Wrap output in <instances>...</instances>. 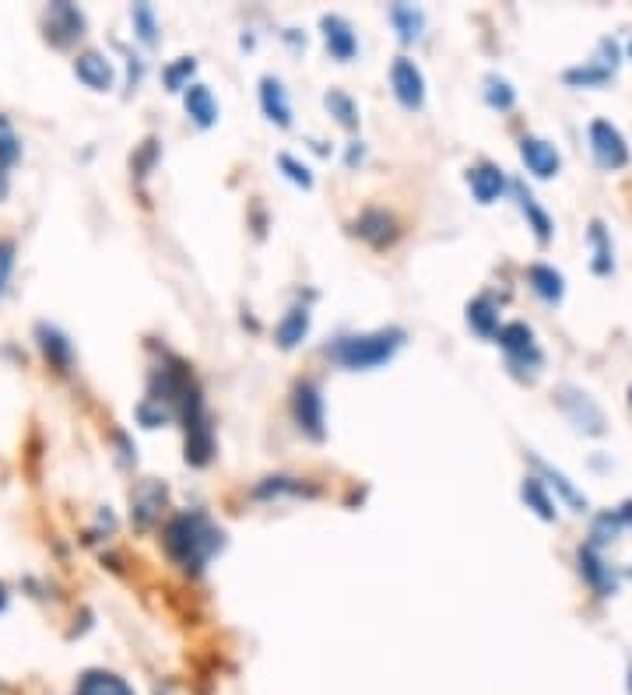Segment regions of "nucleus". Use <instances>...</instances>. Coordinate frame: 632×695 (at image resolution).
I'll list each match as a JSON object with an SVG mask.
<instances>
[{"mask_svg": "<svg viewBox=\"0 0 632 695\" xmlns=\"http://www.w3.org/2000/svg\"><path fill=\"white\" fill-rule=\"evenodd\" d=\"M162 545L183 573L197 576L225 548V531L211 524L204 513H180L162 531Z\"/></svg>", "mask_w": 632, "mask_h": 695, "instance_id": "f257e3e1", "label": "nucleus"}, {"mask_svg": "<svg viewBox=\"0 0 632 695\" xmlns=\"http://www.w3.org/2000/svg\"><path fill=\"white\" fill-rule=\"evenodd\" d=\"M404 330L401 327H383L369 330V334H348L327 348V359H334L338 366L352 369V373H369V369H380L401 352Z\"/></svg>", "mask_w": 632, "mask_h": 695, "instance_id": "f03ea898", "label": "nucleus"}, {"mask_svg": "<svg viewBox=\"0 0 632 695\" xmlns=\"http://www.w3.org/2000/svg\"><path fill=\"white\" fill-rule=\"evenodd\" d=\"M499 348L506 352V359H510V366L517 369V373H524V369H531V376L541 369V348L538 341H534V330L527 327V323H506V327H499L496 334Z\"/></svg>", "mask_w": 632, "mask_h": 695, "instance_id": "7ed1b4c3", "label": "nucleus"}, {"mask_svg": "<svg viewBox=\"0 0 632 695\" xmlns=\"http://www.w3.org/2000/svg\"><path fill=\"white\" fill-rule=\"evenodd\" d=\"M292 418L299 425V432H306L309 439H324L327 436V418H324V394H320V383L302 380L292 390Z\"/></svg>", "mask_w": 632, "mask_h": 695, "instance_id": "20e7f679", "label": "nucleus"}, {"mask_svg": "<svg viewBox=\"0 0 632 695\" xmlns=\"http://www.w3.org/2000/svg\"><path fill=\"white\" fill-rule=\"evenodd\" d=\"M590 155L601 169L615 172V169H625L629 165V144H625L622 130L608 120H594L590 123Z\"/></svg>", "mask_w": 632, "mask_h": 695, "instance_id": "39448f33", "label": "nucleus"}, {"mask_svg": "<svg viewBox=\"0 0 632 695\" xmlns=\"http://www.w3.org/2000/svg\"><path fill=\"white\" fill-rule=\"evenodd\" d=\"M390 88H394V99L401 102L408 113L425 106V74L415 60L397 57L394 64H390Z\"/></svg>", "mask_w": 632, "mask_h": 695, "instance_id": "423d86ee", "label": "nucleus"}, {"mask_svg": "<svg viewBox=\"0 0 632 695\" xmlns=\"http://www.w3.org/2000/svg\"><path fill=\"white\" fill-rule=\"evenodd\" d=\"M85 36V15H81L74 4H67V0H57V4H50L46 8V39H50L53 46H74L78 39Z\"/></svg>", "mask_w": 632, "mask_h": 695, "instance_id": "0eeeda50", "label": "nucleus"}, {"mask_svg": "<svg viewBox=\"0 0 632 695\" xmlns=\"http://www.w3.org/2000/svg\"><path fill=\"white\" fill-rule=\"evenodd\" d=\"M559 404H562V411H566V418L580 432H590V436H601L604 432V411L597 408L590 394H583V390H576V387H562Z\"/></svg>", "mask_w": 632, "mask_h": 695, "instance_id": "6e6552de", "label": "nucleus"}, {"mask_svg": "<svg viewBox=\"0 0 632 695\" xmlns=\"http://www.w3.org/2000/svg\"><path fill=\"white\" fill-rule=\"evenodd\" d=\"M352 232L359 239H366L373 250H387V246L397 243V236H401V229H397V218L390 215V211L383 208H366L359 218H355Z\"/></svg>", "mask_w": 632, "mask_h": 695, "instance_id": "1a4fd4ad", "label": "nucleus"}, {"mask_svg": "<svg viewBox=\"0 0 632 695\" xmlns=\"http://www.w3.org/2000/svg\"><path fill=\"white\" fill-rule=\"evenodd\" d=\"M320 32H324V46H327V53H331V60L352 64L355 53H359V36H355V29L348 25V18L324 15L320 18Z\"/></svg>", "mask_w": 632, "mask_h": 695, "instance_id": "9d476101", "label": "nucleus"}, {"mask_svg": "<svg viewBox=\"0 0 632 695\" xmlns=\"http://www.w3.org/2000/svg\"><path fill=\"white\" fill-rule=\"evenodd\" d=\"M166 499H169V488L162 485V481H144V485L130 495V516H134V524L141 527V531L155 527V520L162 516V506H166Z\"/></svg>", "mask_w": 632, "mask_h": 695, "instance_id": "9b49d317", "label": "nucleus"}, {"mask_svg": "<svg viewBox=\"0 0 632 695\" xmlns=\"http://www.w3.org/2000/svg\"><path fill=\"white\" fill-rule=\"evenodd\" d=\"M520 158H524L527 172L538 180H552L562 169V155L555 151V144H548L545 137H524L520 141Z\"/></svg>", "mask_w": 632, "mask_h": 695, "instance_id": "f8f14e48", "label": "nucleus"}, {"mask_svg": "<svg viewBox=\"0 0 632 695\" xmlns=\"http://www.w3.org/2000/svg\"><path fill=\"white\" fill-rule=\"evenodd\" d=\"M467 187H471L478 204H496L499 197L506 194L510 183H506V172L499 169V165L482 162V165H474V169H467Z\"/></svg>", "mask_w": 632, "mask_h": 695, "instance_id": "ddd939ff", "label": "nucleus"}, {"mask_svg": "<svg viewBox=\"0 0 632 695\" xmlns=\"http://www.w3.org/2000/svg\"><path fill=\"white\" fill-rule=\"evenodd\" d=\"M74 78H78L85 88H92V92H109L116 81V71H113V64H109V57L88 50V53H78V57H74Z\"/></svg>", "mask_w": 632, "mask_h": 695, "instance_id": "4468645a", "label": "nucleus"}, {"mask_svg": "<svg viewBox=\"0 0 632 695\" xmlns=\"http://www.w3.org/2000/svg\"><path fill=\"white\" fill-rule=\"evenodd\" d=\"M36 341H39V352L46 355V362H50L57 373H67V369L74 366V344L67 341L64 330H57L53 323H39Z\"/></svg>", "mask_w": 632, "mask_h": 695, "instance_id": "2eb2a0df", "label": "nucleus"}, {"mask_svg": "<svg viewBox=\"0 0 632 695\" xmlns=\"http://www.w3.org/2000/svg\"><path fill=\"white\" fill-rule=\"evenodd\" d=\"M576 562H580L583 580H587L590 587H594L601 597H611V594H615V590H618L615 573H611L608 562H604L601 555H597V548H594V545H583L580 552H576Z\"/></svg>", "mask_w": 632, "mask_h": 695, "instance_id": "dca6fc26", "label": "nucleus"}, {"mask_svg": "<svg viewBox=\"0 0 632 695\" xmlns=\"http://www.w3.org/2000/svg\"><path fill=\"white\" fill-rule=\"evenodd\" d=\"M260 109L271 123L278 127H292V102H288V92L278 78H260Z\"/></svg>", "mask_w": 632, "mask_h": 695, "instance_id": "f3484780", "label": "nucleus"}, {"mask_svg": "<svg viewBox=\"0 0 632 695\" xmlns=\"http://www.w3.org/2000/svg\"><path fill=\"white\" fill-rule=\"evenodd\" d=\"M513 197H517L520 211H524V218H527V229H534V239H538L541 246H545V243H552V236H555L552 215H548V211L541 208L538 201H534V194H531V190H527L524 183H513Z\"/></svg>", "mask_w": 632, "mask_h": 695, "instance_id": "a211bd4d", "label": "nucleus"}, {"mask_svg": "<svg viewBox=\"0 0 632 695\" xmlns=\"http://www.w3.org/2000/svg\"><path fill=\"white\" fill-rule=\"evenodd\" d=\"M309 323H313V316H309L306 306H292L285 316H281L278 327H274V341H278L281 352H292V348H299V344L306 341Z\"/></svg>", "mask_w": 632, "mask_h": 695, "instance_id": "6ab92c4d", "label": "nucleus"}, {"mask_svg": "<svg viewBox=\"0 0 632 695\" xmlns=\"http://www.w3.org/2000/svg\"><path fill=\"white\" fill-rule=\"evenodd\" d=\"M183 106H187V116L201 130H208L218 123V102H215V95H211V88L201 85V81H194V85L183 92Z\"/></svg>", "mask_w": 632, "mask_h": 695, "instance_id": "aec40b11", "label": "nucleus"}, {"mask_svg": "<svg viewBox=\"0 0 632 695\" xmlns=\"http://www.w3.org/2000/svg\"><path fill=\"white\" fill-rule=\"evenodd\" d=\"M527 285L534 288V295H538L541 302H548V306H559L562 295H566V278H562L555 267L548 264H531L527 267Z\"/></svg>", "mask_w": 632, "mask_h": 695, "instance_id": "412c9836", "label": "nucleus"}, {"mask_svg": "<svg viewBox=\"0 0 632 695\" xmlns=\"http://www.w3.org/2000/svg\"><path fill=\"white\" fill-rule=\"evenodd\" d=\"M74 695H134V688L113 671H85L78 678Z\"/></svg>", "mask_w": 632, "mask_h": 695, "instance_id": "4be33fe9", "label": "nucleus"}, {"mask_svg": "<svg viewBox=\"0 0 632 695\" xmlns=\"http://www.w3.org/2000/svg\"><path fill=\"white\" fill-rule=\"evenodd\" d=\"M467 327L478 337H496L499 334V309L492 299L478 295V299L467 302Z\"/></svg>", "mask_w": 632, "mask_h": 695, "instance_id": "5701e85b", "label": "nucleus"}, {"mask_svg": "<svg viewBox=\"0 0 632 695\" xmlns=\"http://www.w3.org/2000/svg\"><path fill=\"white\" fill-rule=\"evenodd\" d=\"M587 243H590V250H594V260H590L594 274H611V271H615V253H611V236H608V229H604L601 218H594V222H590Z\"/></svg>", "mask_w": 632, "mask_h": 695, "instance_id": "b1692460", "label": "nucleus"}, {"mask_svg": "<svg viewBox=\"0 0 632 695\" xmlns=\"http://www.w3.org/2000/svg\"><path fill=\"white\" fill-rule=\"evenodd\" d=\"M527 460H531V464L538 467L541 474H545V478H548V485H552L555 492H559L562 499L569 502V506H573V509H580V513H583V509H587V495H583L580 488H576L573 481L566 478V474H562V471H555V467H548L545 460L538 457V453H527Z\"/></svg>", "mask_w": 632, "mask_h": 695, "instance_id": "393cba45", "label": "nucleus"}, {"mask_svg": "<svg viewBox=\"0 0 632 695\" xmlns=\"http://www.w3.org/2000/svg\"><path fill=\"white\" fill-rule=\"evenodd\" d=\"M387 15H390V25H394L397 36H401L404 43L422 39V29H425V11L422 8H415V4H394Z\"/></svg>", "mask_w": 632, "mask_h": 695, "instance_id": "a878e982", "label": "nucleus"}, {"mask_svg": "<svg viewBox=\"0 0 632 695\" xmlns=\"http://www.w3.org/2000/svg\"><path fill=\"white\" fill-rule=\"evenodd\" d=\"M281 495H316V488L302 485L299 478H285V474L264 478L257 488H253V499H281Z\"/></svg>", "mask_w": 632, "mask_h": 695, "instance_id": "bb28decb", "label": "nucleus"}, {"mask_svg": "<svg viewBox=\"0 0 632 695\" xmlns=\"http://www.w3.org/2000/svg\"><path fill=\"white\" fill-rule=\"evenodd\" d=\"M520 499H524L527 509H534V513H538L541 520H548V524H552L555 516H559V509H555L552 495L545 492L541 478H524V485H520Z\"/></svg>", "mask_w": 632, "mask_h": 695, "instance_id": "cd10ccee", "label": "nucleus"}, {"mask_svg": "<svg viewBox=\"0 0 632 695\" xmlns=\"http://www.w3.org/2000/svg\"><path fill=\"white\" fill-rule=\"evenodd\" d=\"M611 78H615V71L601 67L597 60H587V64H580V67H569V71L562 74V81L573 88H601V85H608Z\"/></svg>", "mask_w": 632, "mask_h": 695, "instance_id": "c85d7f7f", "label": "nucleus"}, {"mask_svg": "<svg viewBox=\"0 0 632 695\" xmlns=\"http://www.w3.org/2000/svg\"><path fill=\"white\" fill-rule=\"evenodd\" d=\"M324 106H327V113H331L345 130L359 127V106H355V99L348 92H341V88H331V92L324 95Z\"/></svg>", "mask_w": 632, "mask_h": 695, "instance_id": "c756f323", "label": "nucleus"}, {"mask_svg": "<svg viewBox=\"0 0 632 695\" xmlns=\"http://www.w3.org/2000/svg\"><path fill=\"white\" fill-rule=\"evenodd\" d=\"M18 162H22V137H18L15 123L0 113V169H11Z\"/></svg>", "mask_w": 632, "mask_h": 695, "instance_id": "7c9ffc66", "label": "nucleus"}, {"mask_svg": "<svg viewBox=\"0 0 632 695\" xmlns=\"http://www.w3.org/2000/svg\"><path fill=\"white\" fill-rule=\"evenodd\" d=\"M485 102H489L492 109H499V113H510V109L517 106V92H513V85L506 78L489 74V78H485Z\"/></svg>", "mask_w": 632, "mask_h": 695, "instance_id": "2f4dec72", "label": "nucleus"}, {"mask_svg": "<svg viewBox=\"0 0 632 695\" xmlns=\"http://www.w3.org/2000/svg\"><path fill=\"white\" fill-rule=\"evenodd\" d=\"M130 22H134V32L144 46L158 43V22H155V8H151V4H134V8H130Z\"/></svg>", "mask_w": 632, "mask_h": 695, "instance_id": "473e14b6", "label": "nucleus"}, {"mask_svg": "<svg viewBox=\"0 0 632 695\" xmlns=\"http://www.w3.org/2000/svg\"><path fill=\"white\" fill-rule=\"evenodd\" d=\"M194 71H197V60L194 57H180L176 64H169L166 71H162V81H166L169 92H187Z\"/></svg>", "mask_w": 632, "mask_h": 695, "instance_id": "72a5a7b5", "label": "nucleus"}, {"mask_svg": "<svg viewBox=\"0 0 632 695\" xmlns=\"http://www.w3.org/2000/svg\"><path fill=\"white\" fill-rule=\"evenodd\" d=\"M278 165H281V172H285L288 180L295 183V187H302V190L313 187V172H309V165H306V162H299V158H295V155H288V151H281V155H278Z\"/></svg>", "mask_w": 632, "mask_h": 695, "instance_id": "f704fd0d", "label": "nucleus"}, {"mask_svg": "<svg viewBox=\"0 0 632 695\" xmlns=\"http://www.w3.org/2000/svg\"><path fill=\"white\" fill-rule=\"evenodd\" d=\"M15 243L11 239H0V299L11 285V271H15Z\"/></svg>", "mask_w": 632, "mask_h": 695, "instance_id": "c9c22d12", "label": "nucleus"}, {"mask_svg": "<svg viewBox=\"0 0 632 695\" xmlns=\"http://www.w3.org/2000/svg\"><path fill=\"white\" fill-rule=\"evenodd\" d=\"M362 158H366V144H362V141H352V144H348L345 162H348V165H359Z\"/></svg>", "mask_w": 632, "mask_h": 695, "instance_id": "e433bc0d", "label": "nucleus"}, {"mask_svg": "<svg viewBox=\"0 0 632 695\" xmlns=\"http://www.w3.org/2000/svg\"><path fill=\"white\" fill-rule=\"evenodd\" d=\"M611 513H615V520H618V524H622V527H632V499H629V502H622V506H618V509H611Z\"/></svg>", "mask_w": 632, "mask_h": 695, "instance_id": "4c0bfd02", "label": "nucleus"}, {"mask_svg": "<svg viewBox=\"0 0 632 695\" xmlns=\"http://www.w3.org/2000/svg\"><path fill=\"white\" fill-rule=\"evenodd\" d=\"M8 197V169H0V201Z\"/></svg>", "mask_w": 632, "mask_h": 695, "instance_id": "58836bf2", "label": "nucleus"}, {"mask_svg": "<svg viewBox=\"0 0 632 695\" xmlns=\"http://www.w3.org/2000/svg\"><path fill=\"white\" fill-rule=\"evenodd\" d=\"M4 604H8V594H4V583H0V611H4Z\"/></svg>", "mask_w": 632, "mask_h": 695, "instance_id": "ea45409f", "label": "nucleus"}, {"mask_svg": "<svg viewBox=\"0 0 632 695\" xmlns=\"http://www.w3.org/2000/svg\"><path fill=\"white\" fill-rule=\"evenodd\" d=\"M629 695H632V664H629Z\"/></svg>", "mask_w": 632, "mask_h": 695, "instance_id": "a19ab883", "label": "nucleus"}, {"mask_svg": "<svg viewBox=\"0 0 632 695\" xmlns=\"http://www.w3.org/2000/svg\"><path fill=\"white\" fill-rule=\"evenodd\" d=\"M629 57H632V39H629Z\"/></svg>", "mask_w": 632, "mask_h": 695, "instance_id": "79ce46f5", "label": "nucleus"}, {"mask_svg": "<svg viewBox=\"0 0 632 695\" xmlns=\"http://www.w3.org/2000/svg\"><path fill=\"white\" fill-rule=\"evenodd\" d=\"M629 404H632V387H629Z\"/></svg>", "mask_w": 632, "mask_h": 695, "instance_id": "37998d69", "label": "nucleus"}]
</instances>
